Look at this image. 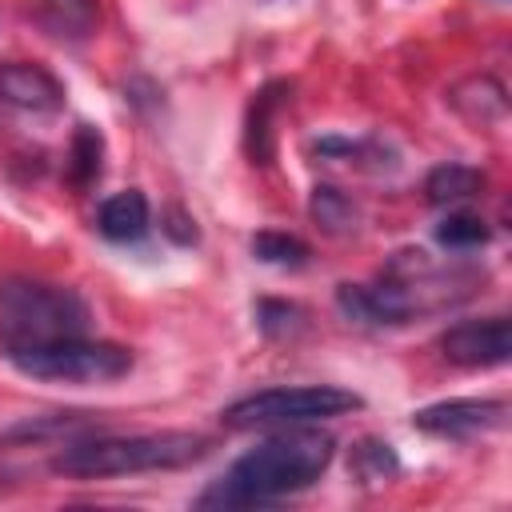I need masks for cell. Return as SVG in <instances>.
I'll return each instance as SVG.
<instances>
[{"mask_svg":"<svg viewBox=\"0 0 512 512\" xmlns=\"http://www.w3.org/2000/svg\"><path fill=\"white\" fill-rule=\"evenodd\" d=\"M436 240L444 248H480V244H488V224L472 212H448L436 224Z\"/></svg>","mask_w":512,"mask_h":512,"instance_id":"cell-18","label":"cell"},{"mask_svg":"<svg viewBox=\"0 0 512 512\" xmlns=\"http://www.w3.org/2000/svg\"><path fill=\"white\" fill-rule=\"evenodd\" d=\"M448 104L472 128H492V124H500L508 116L504 84L492 80V76H468V80H460L456 88H448Z\"/></svg>","mask_w":512,"mask_h":512,"instance_id":"cell-9","label":"cell"},{"mask_svg":"<svg viewBox=\"0 0 512 512\" xmlns=\"http://www.w3.org/2000/svg\"><path fill=\"white\" fill-rule=\"evenodd\" d=\"M88 304L64 288L44 280H0V352L12 356L20 348H36L64 336H84Z\"/></svg>","mask_w":512,"mask_h":512,"instance_id":"cell-3","label":"cell"},{"mask_svg":"<svg viewBox=\"0 0 512 512\" xmlns=\"http://www.w3.org/2000/svg\"><path fill=\"white\" fill-rule=\"evenodd\" d=\"M336 456V440L316 428H280L252 452H244L220 480H212L196 508H252L312 488Z\"/></svg>","mask_w":512,"mask_h":512,"instance_id":"cell-1","label":"cell"},{"mask_svg":"<svg viewBox=\"0 0 512 512\" xmlns=\"http://www.w3.org/2000/svg\"><path fill=\"white\" fill-rule=\"evenodd\" d=\"M312 220L324 228V232H332V236H340V232H352L356 228V204L344 196V192H336L332 184H320L316 192H312Z\"/></svg>","mask_w":512,"mask_h":512,"instance_id":"cell-15","label":"cell"},{"mask_svg":"<svg viewBox=\"0 0 512 512\" xmlns=\"http://www.w3.org/2000/svg\"><path fill=\"white\" fill-rule=\"evenodd\" d=\"M212 448L208 436L196 432H140V436H92L68 440L52 456V472L72 480H108V476H136L160 468H184L204 460Z\"/></svg>","mask_w":512,"mask_h":512,"instance_id":"cell-2","label":"cell"},{"mask_svg":"<svg viewBox=\"0 0 512 512\" xmlns=\"http://www.w3.org/2000/svg\"><path fill=\"white\" fill-rule=\"evenodd\" d=\"M252 256L276 268H304L308 264V244L288 236V232H256L252 236Z\"/></svg>","mask_w":512,"mask_h":512,"instance_id":"cell-16","label":"cell"},{"mask_svg":"<svg viewBox=\"0 0 512 512\" xmlns=\"http://www.w3.org/2000/svg\"><path fill=\"white\" fill-rule=\"evenodd\" d=\"M440 352L460 368H496L512 356V328L504 316L464 320L440 336Z\"/></svg>","mask_w":512,"mask_h":512,"instance_id":"cell-6","label":"cell"},{"mask_svg":"<svg viewBox=\"0 0 512 512\" xmlns=\"http://www.w3.org/2000/svg\"><path fill=\"white\" fill-rule=\"evenodd\" d=\"M68 172H72V180H76L80 188H88V184L100 180V172H104V136H100L92 124H76Z\"/></svg>","mask_w":512,"mask_h":512,"instance_id":"cell-14","label":"cell"},{"mask_svg":"<svg viewBox=\"0 0 512 512\" xmlns=\"http://www.w3.org/2000/svg\"><path fill=\"white\" fill-rule=\"evenodd\" d=\"M480 188H484V176L476 168H468V164H456V160L436 164L428 172V180H424V192H428L432 204H460V200L476 196Z\"/></svg>","mask_w":512,"mask_h":512,"instance_id":"cell-12","label":"cell"},{"mask_svg":"<svg viewBox=\"0 0 512 512\" xmlns=\"http://www.w3.org/2000/svg\"><path fill=\"white\" fill-rule=\"evenodd\" d=\"M256 324H260L264 336H292V332H300L304 312L296 304H284V300H260L256 304Z\"/></svg>","mask_w":512,"mask_h":512,"instance_id":"cell-19","label":"cell"},{"mask_svg":"<svg viewBox=\"0 0 512 512\" xmlns=\"http://www.w3.org/2000/svg\"><path fill=\"white\" fill-rule=\"evenodd\" d=\"M0 100L8 108L48 116V112L64 108V84L40 64L12 60V64H0Z\"/></svg>","mask_w":512,"mask_h":512,"instance_id":"cell-8","label":"cell"},{"mask_svg":"<svg viewBox=\"0 0 512 512\" xmlns=\"http://www.w3.org/2000/svg\"><path fill=\"white\" fill-rule=\"evenodd\" d=\"M348 464H352V472H356L360 480H368V484L388 480V476H396V468H400L392 444H380V440H364V444H356Z\"/></svg>","mask_w":512,"mask_h":512,"instance_id":"cell-17","label":"cell"},{"mask_svg":"<svg viewBox=\"0 0 512 512\" xmlns=\"http://www.w3.org/2000/svg\"><path fill=\"white\" fill-rule=\"evenodd\" d=\"M364 400L336 384H304V388H264L220 412L228 428H304L360 408Z\"/></svg>","mask_w":512,"mask_h":512,"instance_id":"cell-4","label":"cell"},{"mask_svg":"<svg viewBox=\"0 0 512 512\" xmlns=\"http://www.w3.org/2000/svg\"><path fill=\"white\" fill-rule=\"evenodd\" d=\"M96 228H100V236H108L116 244L140 240L148 232V200H144V192L128 188V192L108 196L100 204V212H96Z\"/></svg>","mask_w":512,"mask_h":512,"instance_id":"cell-10","label":"cell"},{"mask_svg":"<svg viewBox=\"0 0 512 512\" xmlns=\"http://www.w3.org/2000/svg\"><path fill=\"white\" fill-rule=\"evenodd\" d=\"M8 364L20 376L32 380H64V384H104L116 380L132 368V352L108 340H88V336H64L48 340L36 348H20L8 356Z\"/></svg>","mask_w":512,"mask_h":512,"instance_id":"cell-5","label":"cell"},{"mask_svg":"<svg viewBox=\"0 0 512 512\" xmlns=\"http://www.w3.org/2000/svg\"><path fill=\"white\" fill-rule=\"evenodd\" d=\"M508 420V404L504 400H440L428 404L412 416V424L428 436H444V440H468L480 432H492Z\"/></svg>","mask_w":512,"mask_h":512,"instance_id":"cell-7","label":"cell"},{"mask_svg":"<svg viewBox=\"0 0 512 512\" xmlns=\"http://www.w3.org/2000/svg\"><path fill=\"white\" fill-rule=\"evenodd\" d=\"M40 20L60 40H84L96 24V0H40Z\"/></svg>","mask_w":512,"mask_h":512,"instance_id":"cell-13","label":"cell"},{"mask_svg":"<svg viewBox=\"0 0 512 512\" xmlns=\"http://www.w3.org/2000/svg\"><path fill=\"white\" fill-rule=\"evenodd\" d=\"M284 92L288 84L276 80V84H264L248 108V128H244V144H248V156L252 164H268L272 160V116L276 108L284 104Z\"/></svg>","mask_w":512,"mask_h":512,"instance_id":"cell-11","label":"cell"}]
</instances>
